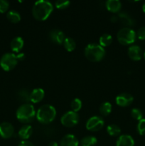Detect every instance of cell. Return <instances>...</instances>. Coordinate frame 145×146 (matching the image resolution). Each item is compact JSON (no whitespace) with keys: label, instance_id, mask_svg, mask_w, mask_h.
I'll use <instances>...</instances> for the list:
<instances>
[{"label":"cell","instance_id":"6da1fadb","mask_svg":"<svg viewBox=\"0 0 145 146\" xmlns=\"http://www.w3.org/2000/svg\"><path fill=\"white\" fill-rule=\"evenodd\" d=\"M53 11V6L50 1L39 0L34 3L32 8V14L38 21H45Z\"/></svg>","mask_w":145,"mask_h":146},{"label":"cell","instance_id":"7a4b0ae2","mask_svg":"<svg viewBox=\"0 0 145 146\" xmlns=\"http://www.w3.org/2000/svg\"><path fill=\"white\" fill-rule=\"evenodd\" d=\"M36 117L40 123L44 125L49 124L55 120L56 117V110L53 106L45 104L38 108Z\"/></svg>","mask_w":145,"mask_h":146},{"label":"cell","instance_id":"3957f363","mask_svg":"<svg viewBox=\"0 0 145 146\" xmlns=\"http://www.w3.org/2000/svg\"><path fill=\"white\" fill-rule=\"evenodd\" d=\"M36 112L32 104L27 103L20 106L16 110V115L19 122L22 123H29L35 118Z\"/></svg>","mask_w":145,"mask_h":146},{"label":"cell","instance_id":"277c9868","mask_svg":"<svg viewBox=\"0 0 145 146\" xmlns=\"http://www.w3.org/2000/svg\"><path fill=\"white\" fill-rule=\"evenodd\" d=\"M85 56L91 62L102 61L105 56V50L100 44H90L85 47Z\"/></svg>","mask_w":145,"mask_h":146},{"label":"cell","instance_id":"5b68a950","mask_svg":"<svg viewBox=\"0 0 145 146\" xmlns=\"http://www.w3.org/2000/svg\"><path fill=\"white\" fill-rule=\"evenodd\" d=\"M136 34L135 31L129 27H125L119 30L117 34L118 41L122 45H130L136 40Z\"/></svg>","mask_w":145,"mask_h":146},{"label":"cell","instance_id":"8992f818","mask_svg":"<svg viewBox=\"0 0 145 146\" xmlns=\"http://www.w3.org/2000/svg\"><path fill=\"white\" fill-rule=\"evenodd\" d=\"M17 63L16 55L13 53H6L0 59V66L4 71H10L15 68Z\"/></svg>","mask_w":145,"mask_h":146},{"label":"cell","instance_id":"52a82bcc","mask_svg":"<svg viewBox=\"0 0 145 146\" xmlns=\"http://www.w3.org/2000/svg\"><path fill=\"white\" fill-rule=\"evenodd\" d=\"M79 122V115L77 113L70 111L64 113L61 118V123L63 126L72 128Z\"/></svg>","mask_w":145,"mask_h":146},{"label":"cell","instance_id":"ba28073f","mask_svg":"<svg viewBox=\"0 0 145 146\" xmlns=\"http://www.w3.org/2000/svg\"><path fill=\"white\" fill-rule=\"evenodd\" d=\"M104 124L105 122L102 117L95 115L88 120L86 123V128L91 132H97L103 128Z\"/></svg>","mask_w":145,"mask_h":146},{"label":"cell","instance_id":"9c48e42d","mask_svg":"<svg viewBox=\"0 0 145 146\" xmlns=\"http://www.w3.org/2000/svg\"><path fill=\"white\" fill-rule=\"evenodd\" d=\"M134 101V97L128 93H122L115 98V102L120 107H127L130 106Z\"/></svg>","mask_w":145,"mask_h":146},{"label":"cell","instance_id":"30bf717a","mask_svg":"<svg viewBox=\"0 0 145 146\" xmlns=\"http://www.w3.org/2000/svg\"><path fill=\"white\" fill-rule=\"evenodd\" d=\"M14 128L9 122H4L0 124V136L4 139H8L14 135Z\"/></svg>","mask_w":145,"mask_h":146},{"label":"cell","instance_id":"8fae6325","mask_svg":"<svg viewBox=\"0 0 145 146\" xmlns=\"http://www.w3.org/2000/svg\"><path fill=\"white\" fill-rule=\"evenodd\" d=\"M49 38L52 42L57 44H63L64 41L65 39V34L62 31L57 29L51 30L49 33Z\"/></svg>","mask_w":145,"mask_h":146},{"label":"cell","instance_id":"7c38bea8","mask_svg":"<svg viewBox=\"0 0 145 146\" xmlns=\"http://www.w3.org/2000/svg\"><path fill=\"white\" fill-rule=\"evenodd\" d=\"M128 56L133 61H139L142 58V48L137 45H132L128 48Z\"/></svg>","mask_w":145,"mask_h":146},{"label":"cell","instance_id":"4fadbf2b","mask_svg":"<svg viewBox=\"0 0 145 146\" xmlns=\"http://www.w3.org/2000/svg\"><path fill=\"white\" fill-rule=\"evenodd\" d=\"M45 92L44 90L41 88H36L33 90L31 92L30 95V102L33 104H37L39 103L44 99Z\"/></svg>","mask_w":145,"mask_h":146},{"label":"cell","instance_id":"5bb4252c","mask_svg":"<svg viewBox=\"0 0 145 146\" xmlns=\"http://www.w3.org/2000/svg\"><path fill=\"white\" fill-rule=\"evenodd\" d=\"M79 142L76 137L72 134L64 135L60 142V146H78Z\"/></svg>","mask_w":145,"mask_h":146},{"label":"cell","instance_id":"9a60e30c","mask_svg":"<svg viewBox=\"0 0 145 146\" xmlns=\"http://www.w3.org/2000/svg\"><path fill=\"white\" fill-rule=\"evenodd\" d=\"M107 9L112 13H118L122 9V3L119 0H108L105 3Z\"/></svg>","mask_w":145,"mask_h":146},{"label":"cell","instance_id":"2e32d148","mask_svg":"<svg viewBox=\"0 0 145 146\" xmlns=\"http://www.w3.org/2000/svg\"><path fill=\"white\" fill-rule=\"evenodd\" d=\"M134 141L129 135H122L118 138L116 146H134Z\"/></svg>","mask_w":145,"mask_h":146},{"label":"cell","instance_id":"e0dca14e","mask_svg":"<svg viewBox=\"0 0 145 146\" xmlns=\"http://www.w3.org/2000/svg\"><path fill=\"white\" fill-rule=\"evenodd\" d=\"M33 133V128L30 125H24L21 127L18 132V136L23 141H27Z\"/></svg>","mask_w":145,"mask_h":146},{"label":"cell","instance_id":"ac0fdd59","mask_svg":"<svg viewBox=\"0 0 145 146\" xmlns=\"http://www.w3.org/2000/svg\"><path fill=\"white\" fill-rule=\"evenodd\" d=\"M24 41L23 38L20 36L15 37L11 40L10 43V47H11V51L14 52L18 53L24 47Z\"/></svg>","mask_w":145,"mask_h":146},{"label":"cell","instance_id":"d6986e66","mask_svg":"<svg viewBox=\"0 0 145 146\" xmlns=\"http://www.w3.org/2000/svg\"><path fill=\"white\" fill-rule=\"evenodd\" d=\"M118 18L120 20L122 24L127 26V27H134L135 25V21L132 17L129 15L126 12H121L118 14Z\"/></svg>","mask_w":145,"mask_h":146},{"label":"cell","instance_id":"ffe728a7","mask_svg":"<svg viewBox=\"0 0 145 146\" xmlns=\"http://www.w3.org/2000/svg\"><path fill=\"white\" fill-rule=\"evenodd\" d=\"M7 19L10 21V22L13 23V24H16L21 21V15L18 12L14 11V10H11V11H8L7 14Z\"/></svg>","mask_w":145,"mask_h":146},{"label":"cell","instance_id":"44dd1931","mask_svg":"<svg viewBox=\"0 0 145 146\" xmlns=\"http://www.w3.org/2000/svg\"><path fill=\"white\" fill-rule=\"evenodd\" d=\"M112 42V37L110 34H104L100 37L99 43L100 45L102 47L109 46Z\"/></svg>","mask_w":145,"mask_h":146},{"label":"cell","instance_id":"7402d4cb","mask_svg":"<svg viewBox=\"0 0 145 146\" xmlns=\"http://www.w3.org/2000/svg\"><path fill=\"white\" fill-rule=\"evenodd\" d=\"M100 113L103 116H107L112 112V104L109 102H104L100 106Z\"/></svg>","mask_w":145,"mask_h":146},{"label":"cell","instance_id":"603a6c76","mask_svg":"<svg viewBox=\"0 0 145 146\" xmlns=\"http://www.w3.org/2000/svg\"><path fill=\"white\" fill-rule=\"evenodd\" d=\"M64 48L68 52H72L76 48V43L71 37H66L63 42Z\"/></svg>","mask_w":145,"mask_h":146},{"label":"cell","instance_id":"cb8c5ba5","mask_svg":"<svg viewBox=\"0 0 145 146\" xmlns=\"http://www.w3.org/2000/svg\"><path fill=\"white\" fill-rule=\"evenodd\" d=\"M97 138L94 136H85L81 139L80 143L81 146H94L97 143Z\"/></svg>","mask_w":145,"mask_h":146},{"label":"cell","instance_id":"d4e9b609","mask_svg":"<svg viewBox=\"0 0 145 146\" xmlns=\"http://www.w3.org/2000/svg\"><path fill=\"white\" fill-rule=\"evenodd\" d=\"M107 132L110 136H118L121 133V129L115 124H110L107 127Z\"/></svg>","mask_w":145,"mask_h":146},{"label":"cell","instance_id":"484cf974","mask_svg":"<svg viewBox=\"0 0 145 146\" xmlns=\"http://www.w3.org/2000/svg\"><path fill=\"white\" fill-rule=\"evenodd\" d=\"M30 95H31V92H29L27 89H21L18 94L19 99L25 102V104H27L30 101Z\"/></svg>","mask_w":145,"mask_h":146},{"label":"cell","instance_id":"4316f807","mask_svg":"<svg viewBox=\"0 0 145 146\" xmlns=\"http://www.w3.org/2000/svg\"><path fill=\"white\" fill-rule=\"evenodd\" d=\"M71 107L72 108V111L77 113L82 108V101L79 98H75L72 101L71 104Z\"/></svg>","mask_w":145,"mask_h":146},{"label":"cell","instance_id":"83f0119b","mask_svg":"<svg viewBox=\"0 0 145 146\" xmlns=\"http://www.w3.org/2000/svg\"><path fill=\"white\" fill-rule=\"evenodd\" d=\"M71 1L68 0H58L55 2V6L58 9H65L70 6Z\"/></svg>","mask_w":145,"mask_h":146},{"label":"cell","instance_id":"f1b7e54d","mask_svg":"<svg viewBox=\"0 0 145 146\" xmlns=\"http://www.w3.org/2000/svg\"><path fill=\"white\" fill-rule=\"evenodd\" d=\"M131 115H132V118L134 120L139 121L140 120H142L143 118V114L142 112L139 109V108H133V109L131 111Z\"/></svg>","mask_w":145,"mask_h":146},{"label":"cell","instance_id":"f546056e","mask_svg":"<svg viewBox=\"0 0 145 146\" xmlns=\"http://www.w3.org/2000/svg\"><path fill=\"white\" fill-rule=\"evenodd\" d=\"M136 129H137V132L139 133V135H145V118H142V120L139 121Z\"/></svg>","mask_w":145,"mask_h":146},{"label":"cell","instance_id":"4dcf8cb0","mask_svg":"<svg viewBox=\"0 0 145 146\" xmlns=\"http://www.w3.org/2000/svg\"><path fill=\"white\" fill-rule=\"evenodd\" d=\"M9 8V3L5 0H0V13L4 14L8 11Z\"/></svg>","mask_w":145,"mask_h":146},{"label":"cell","instance_id":"1f68e13d","mask_svg":"<svg viewBox=\"0 0 145 146\" xmlns=\"http://www.w3.org/2000/svg\"><path fill=\"white\" fill-rule=\"evenodd\" d=\"M136 36L139 40H142V41L145 40V27H142L139 29L136 33Z\"/></svg>","mask_w":145,"mask_h":146},{"label":"cell","instance_id":"d6a6232c","mask_svg":"<svg viewBox=\"0 0 145 146\" xmlns=\"http://www.w3.org/2000/svg\"><path fill=\"white\" fill-rule=\"evenodd\" d=\"M18 146H35L32 143L28 141H22L18 144Z\"/></svg>","mask_w":145,"mask_h":146},{"label":"cell","instance_id":"836d02e7","mask_svg":"<svg viewBox=\"0 0 145 146\" xmlns=\"http://www.w3.org/2000/svg\"><path fill=\"white\" fill-rule=\"evenodd\" d=\"M16 58L18 61H23L25 58V55L23 53H20L18 55H16Z\"/></svg>","mask_w":145,"mask_h":146},{"label":"cell","instance_id":"e575fe53","mask_svg":"<svg viewBox=\"0 0 145 146\" xmlns=\"http://www.w3.org/2000/svg\"><path fill=\"white\" fill-rule=\"evenodd\" d=\"M110 21L112 23H116L117 21H119V18H118V16H113V17H111Z\"/></svg>","mask_w":145,"mask_h":146},{"label":"cell","instance_id":"d590c367","mask_svg":"<svg viewBox=\"0 0 145 146\" xmlns=\"http://www.w3.org/2000/svg\"><path fill=\"white\" fill-rule=\"evenodd\" d=\"M48 146H59V145H58V144L56 142H55V141H52V142H51L49 144H48Z\"/></svg>","mask_w":145,"mask_h":146},{"label":"cell","instance_id":"8d00e7d4","mask_svg":"<svg viewBox=\"0 0 145 146\" xmlns=\"http://www.w3.org/2000/svg\"><path fill=\"white\" fill-rule=\"evenodd\" d=\"M142 10H143L144 12L145 13V2H144V4H143V6H142Z\"/></svg>","mask_w":145,"mask_h":146},{"label":"cell","instance_id":"74e56055","mask_svg":"<svg viewBox=\"0 0 145 146\" xmlns=\"http://www.w3.org/2000/svg\"><path fill=\"white\" fill-rule=\"evenodd\" d=\"M144 60H145V52L144 53Z\"/></svg>","mask_w":145,"mask_h":146}]
</instances>
